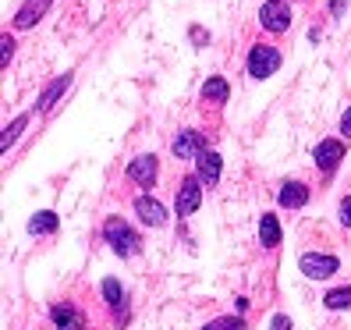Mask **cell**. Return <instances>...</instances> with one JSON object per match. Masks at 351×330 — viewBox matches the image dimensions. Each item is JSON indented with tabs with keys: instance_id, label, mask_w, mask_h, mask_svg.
Returning a JSON list of instances; mask_svg holds the SVG:
<instances>
[{
	"instance_id": "1",
	"label": "cell",
	"mask_w": 351,
	"mask_h": 330,
	"mask_svg": "<svg viewBox=\"0 0 351 330\" xmlns=\"http://www.w3.org/2000/svg\"><path fill=\"white\" fill-rule=\"evenodd\" d=\"M103 238L110 241V249L117 256H135L138 252V235L128 228L125 217H107L103 220Z\"/></svg>"
},
{
	"instance_id": "2",
	"label": "cell",
	"mask_w": 351,
	"mask_h": 330,
	"mask_svg": "<svg viewBox=\"0 0 351 330\" xmlns=\"http://www.w3.org/2000/svg\"><path fill=\"white\" fill-rule=\"evenodd\" d=\"M277 68H280V50L270 47V43H256L252 54H249V75L252 78H270V75H277Z\"/></svg>"
},
{
	"instance_id": "3",
	"label": "cell",
	"mask_w": 351,
	"mask_h": 330,
	"mask_svg": "<svg viewBox=\"0 0 351 330\" xmlns=\"http://www.w3.org/2000/svg\"><path fill=\"white\" fill-rule=\"evenodd\" d=\"M298 266H302V274L308 277V281H326V277H334L337 274V256H326V252H305L302 259H298Z\"/></svg>"
},
{
	"instance_id": "4",
	"label": "cell",
	"mask_w": 351,
	"mask_h": 330,
	"mask_svg": "<svg viewBox=\"0 0 351 330\" xmlns=\"http://www.w3.org/2000/svg\"><path fill=\"white\" fill-rule=\"evenodd\" d=\"M259 22L270 32H287L291 29V8H287L284 0H266V4L259 8Z\"/></svg>"
},
{
	"instance_id": "5",
	"label": "cell",
	"mask_w": 351,
	"mask_h": 330,
	"mask_svg": "<svg viewBox=\"0 0 351 330\" xmlns=\"http://www.w3.org/2000/svg\"><path fill=\"white\" fill-rule=\"evenodd\" d=\"M202 202V181L199 178H184L181 189H178V199H174V210L178 217H192Z\"/></svg>"
},
{
	"instance_id": "6",
	"label": "cell",
	"mask_w": 351,
	"mask_h": 330,
	"mask_svg": "<svg viewBox=\"0 0 351 330\" xmlns=\"http://www.w3.org/2000/svg\"><path fill=\"white\" fill-rule=\"evenodd\" d=\"M313 160H316V167H319L323 174L337 171V163L344 160V142H341V139H323L319 146L313 150Z\"/></svg>"
},
{
	"instance_id": "7",
	"label": "cell",
	"mask_w": 351,
	"mask_h": 330,
	"mask_svg": "<svg viewBox=\"0 0 351 330\" xmlns=\"http://www.w3.org/2000/svg\"><path fill=\"white\" fill-rule=\"evenodd\" d=\"M171 153H174L178 160H192V156L206 153V139H202V132H192V128L178 132L174 142H171Z\"/></svg>"
},
{
	"instance_id": "8",
	"label": "cell",
	"mask_w": 351,
	"mask_h": 330,
	"mask_svg": "<svg viewBox=\"0 0 351 330\" xmlns=\"http://www.w3.org/2000/svg\"><path fill=\"white\" fill-rule=\"evenodd\" d=\"M156 174H160V163H156L153 153H142V156H135V160L128 163V178H132L135 185H142V189H153Z\"/></svg>"
},
{
	"instance_id": "9",
	"label": "cell",
	"mask_w": 351,
	"mask_h": 330,
	"mask_svg": "<svg viewBox=\"0 0 351 330\" xmlns=\"http://www.w3.org/2000/svg\"><path fill=\"white\" fill-rule=\"evenodd\" d=\"M135 213H138V220L146 224V228H163V224H167V210H163L156 199H149V196L135 199Z\"/></svg>"
},
{
	"instance_id": "10",
	"label": "cell",
	"mask_w": 351,
	"mask_h": 330,
	"mask_svg": "<svg viewBox=\"0 0 351 330\" xmlns=\"http://www.w3.org/2000/svg\"><path fill=\"white\" fill-rule=\"evenodd\" d=\"M195 171H199L195 178L206 185V189H213V185L220 181V156H217L213 150L199 153V156H195Z\"/></svg>"
},
{
	"instance_id": "11",
	"label": "cell",
	"mask_w": 351,
	"mask_h": 330,
	"mask_svg": "<svg viewBox=\"0 0 351 330\" xmlns=\"http://www.w3.org/2000/svg\"><path fill=\"white\" fill-rule=\"evenodd\" d=\"M277 199H280L284 210H302V206L308 202V189H305V181H284Z\"/></svg>"
},
{
	"instance_id": "12",
	"label": "cell",
	"mask_w": 351,
	"mask_h": 330,
	"mask_svg": "<svg viewBox=\"0 0 351 330\" xmlns=\"http://www.w3.org/2000/svg\"><path fill=\"white\" fill-rule=\"evenodd\" d=\"M47 8H50V0H25L14 14V29H32L39 18L47 14Z\"/></svg>"
},
{
	"instance_id": "13",
	"label": "cell",
	"mask_w": 351,
	"mask_h": 330,
	"mask_svg": "<svg viewBox=\"0 0 351 330\" xmlns=\"http://www.w3.org/2000/svg\"><path fill=\"white\" fill-rule=\"evenodd\" d=\"M71 86V71H64V75H57L53 82H50V86L43 89V93H39V99H36V107L39 110H50L53 107V103L60 99V96H64V89Z\"/></svg>"
},
{
	"instance_id": "14",
	"label": "cell",
	"mask_w": 351,
	"mask_h": 330,
	"mask_svg": "<svg viewBox=\"0 0 351 330\" xmlns=\"http://www.w3.org/2000/svg\"><path fill=\"white\" fill-rule=\"evenodd\" d=\"M103 298H107V305L114 309V316L125 320V309H128V295H125V287H121L114 277L110 281H103Z\"/></svg>"
},
{
	"instance_id": "15",
	"label": "cell",
	"mask_w": 351,
	"mask_h": 330,
	"mask_svg": "<svg viewBox=\"0 0 351 330\" xmlns=\"http://www.w3.org/2000/svg\"><path fill=\"white\" fill-rule=\"evenodd\" d=\"M50 316H53V323H57L60 330H82V316L75 313L71 302H57V305L50 309Z\"/></svg>"
},
{
	"instance_id": "16",
	"label": "cell",
	"mask_w": 351,
	"mask_h": 330,
	"mask_svg": "<svg viewBox=\"0 0 351 330\" xmlns=\"http://www.w3.org/2000/svg\"><path fill=\"white\" fill-rule=\"evenodd\" d=\"M259 241L266 245V249L280 245V224H277L274 213H263V217H259Z\"/></svg>"
},
{
	"instance_id": "17",
	"label": "cell",
	"mask_w": 351,
	"mask_h": 330,
	"mask_svg": "<svg viewBox=\"0 0 351 330\" xmlns=\"http://www.w3.org/2000/svg\"><path fill=\"white\" fill-rule=\"evenodd\" d=\"M57 224H60V217H57L53 210H43V213H36V217L29 220V231H32V235H53Z\"/></svg>"
},
{
	"instance_id": "18",
	"label": "cell",
	"mask_w": 351,
	"mask_h": 330,
	"mask_svg": "<svg viewBox=\"0 0 351 330\" xmlns=\"http://www.w3.org/2000/svg\"><path fill=\"white\" fill-rule=\"evenodd\" d=\"M227 96H231V86H227L223 78H210L202 86V99L206 103H227Z\"/></svg>"
},
{
	"instance_id": "19",
	"label": "cell",
	"mask_w": 351,
	"mask_h": 330,
	"mask_svg": "<svg viewBox=\"0 0 351 330\" xmlns=\"http://www.w3.org/2000/svg\"><path fill=\"white\" fill-rule=\"evenodd\" d=\"M29 125V114H18L14 121H11V125L4 128V139H0V150H4L8 153V146H14V142H18V135H22V128Z\"/></svg>"
},
{
	"instance_id": "20",
	"label": "cell",
	"mask_w": 351,
	"mask_h": 330,
	"mask_svg": "<svg viewBox=\"0 0 351 330\" xmlns=\"http://www.w3.org/2000/svg\"><path fill=\"white\" fill-rule=\"evenodd\" d=\"M323 302H326V309H351V284L348 287H334Z\"/></svg>"
},
{
	"instance_id": "21",
	"label": "cell",
	"mask_w": 351,
	"mask_h": 330,
	"mask_svg": "<svg viewBox=\"0 0 351 330\" xmlns=\"http://www.w3.org/2000/svg\"><path fill=\"white\" fill-rule=\"evenodd\" d=\"M202 330H245V320L241 316H217V320H210Z\"/></svg>"
},
{
	"instance_id": "22",
	"label": "cell",
	"mask_w": 351,
	"mask_h": 330,
	"mask_svg": "<svg viewBox=\"0 0 351 330\" xmlns=\"http://www.w3.org/2000/svg\"><path fill=\"white\" fill-rule=\"evenodd\" d=\"M0 57H4V68H8V60L14 57V39L4 32V36H0Z\"/></svg>"
},
{
	"instance_id": "23",
	"label": "cell",
	"mask_w": 351,
	"mask_h": 330,
	"mask_svg": "<svg viewBox=\"0 0 351 330\" xmlns=\"http://www.w3.org/2000/svg\"><path fill=\"white\" fill-rule=\"evenodd\" d=\"M337 213H341V224H344V228H351V196L341 199V210H337Z\"/></svg>"
},
{
	"instance_id": "24",
	"label": "cell",
	"mask_w": 351,
	"mask_h": 330,
	"mask_svg": "<svg viewBox=\"0 0 351 330\" xmlns=\"http://www.w3.org/2000/svg\"><path fill=\"white\" fill-rule=\"evenodd\" d=\"M270 330H291V316H284V313H277V316L270 320Z\"/></svg>"
},
{
	"instance_id": "25",
	"label": "cell",
	"mask_w": 351,
	"mask_h": 330,
	"mask_svg": "<svg viewBox=\"0 0 351 330\" xmlns=\"http://www.w3.org/2000/svg\"><path fill=\"white\" fill-rule=\"evenodd\" d=\"M341 135H348V139H351V107L341 114Z\"/></svg>"
},
{
	"instance_id": "26",
	"label": "cell",
	"mask_w": 351,
	"mask_h": 330,
	"mask_svg": "<svg viewBox=\"0 0 351 330\" xmlns=\"http://www.w3.org/2000/svg\"><path fill=\"white\" fill-rule=\"evenodd\" d=\"M344 8H348V0H330V11H334V18H341Z\"/></svg>"
}]
</instances>
